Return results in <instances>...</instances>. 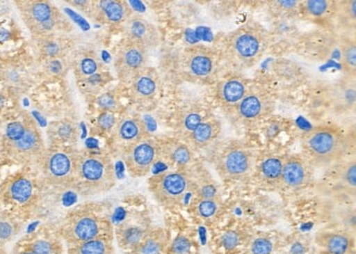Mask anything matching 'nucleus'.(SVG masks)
Masks as SVG:
<instances>
[{"label":"nucleus","instance_id":"nucleus-1","mask_svg":"<svg viewBox=\"0 0 356 254\" xmlns=\"http://www.w3.org/2000/svg\"><path fill=\"white\" fill-rule=\"evenodd\" d=\"M116 183L113 161L104 152H77L72 188L83 196L108 192Z\"/></svg>","mask_w":356,"mask_h":254},{"label":"nucleus","instance_id":"nucleus-2","mask_svg":"<svg viewBox=\"0 0 356 254\" xmlns=\"http://www.w3.org/2000/svg\"><path fill=\"white\" fill-rule=\"evenodd\" d=\"M1 143L5 154L18 164H36L47 149L39 125L26 113L7 124Z\"/></svg>","mask_w":356,"mask_h":254},{"label":"nucleus","instance_id":"nucleus-3","mask_svg":"<svg viewBox=\"0 0 356 254\" xmlns=\"http://www.w3.org/2000/svg\"><path fill=\"white\" fill-rule=\"evenodd\" d=\"M268 45L270 34L266 29L257 22H250L228 34L224 54L232 66L245 70L260 62Z\"/></svg>","mask_w":356,"mask_h":254},{"label":"nucleus","instance_id":"nucleus-4","mask_svg":"<svg viewBox=\"0 0 356 254\" xmlns=\"http://www.w3.org/2000/svg\"><path fill=\"white\" fill-rule=\"evenodd\" d=\"M302 152L312 167L338 164L348 150L346 134L336 125H318L305 134Z\"/></svg>","mask_w":356,"mask_h":254},{"label":"nucleus","instance_id":"nucleus-5","mask_svg":"<svg viewBox=\"0 0 356 254\" xmlns=\"http://www.w3.org/2000/svg\"><path fill=\"white\" fill-rule=\"evenodd\" d=\"M17 8L32 40L57 33H70L72 26L56 6L47 0H19Z\"/></svg>","mask_w":356,"mask_h":254},{"label":"nucleus","instance_id":"nucleus-6","mask_svg":"<svg viewBox=\"0 0 356 254\" xmlns=\"http://www.w3.org/2000/svg\"><path fill=\"white\" fill-rule=\"evenodd\" d=\"M60 236L70 246L102 237H113L114 229L108 217L92 209H79L65 219Z\"/></svg>","mask_w":356,"mask_h":254},{"label":"nucleus","instance_id":"nucleus-7","mask_svg":"<svg viewBox=\"0 0 356 254\" xmlns=\"http://www.w3.org/2000/svg\"><path fill=\"white\" fill-rule=\"evenodd\" d=\"M220 67L218 51L203 44H195L184 49L179 57V72L186 81L212 84Z\"/></svg>","mask_w":356,"mask_h":254},{"label":"nucleus","instance_id":"nucleus-8","mask_svg":"<svg viewBox=\"0 0 356 254\" xmlns=\"http://www.w3.org/2000/svg\"><path fill=\"white\" fill-rule=\"evenodd\" d=\"M76 154L68 147L47 148L36 164L45 182L54 188H72L75 173Z\"/></svg>","mask_w":356,"mask_h":254},{"label":"nucleus","instance_id":"nucleus-9","mask_svg":"<svg viewBox=\"0 0 356 254\" xmlns=\"http://www.w3.org/2000/svg\"><path fill=\"white\" fill-rule=\"evenodd\" d=\"M148 189L161 205L177 208L192 190L191 175L188 171L178 170L158 173L148 180Z\"/></svg>","mask_w":356,"mask_h":254},{"label":"nucleus","instance_id":"nucleus-10","mask_svg":"<svg viewBox=\"0 0 356 254\" xmlns=\"http://www.w3.org/2000/svg\"><path fill=\"white\" fill-rule=\"evenodd\" d=\"M70 68L74 72L78 85L83 93H93L106 85L110 74L95 49H83L75 51L70 59Z\"/></svg>","mask_w":356,"mask_h":254},{"label":"nucleus","instance_id":"nucleus-11","mask_svg":"<svg viewBox=\"0 0 356 254\" xmlns=\"http://www.w3.org/2000/svg\"><path fill=\"white\" fill-rule=\"evenodd\" d=\"M215 167L224 180H243L254 167V154L243 141H232L217 154Z\"/></svg>","mask_w":356,"mask_h":254},{"label":"nucleus","instance_id":"nucleus-12","mask_svg":"<svg viewBox=\"0 0 356 254\" xmlns=\"http://www.w3.org/2000/svg\"><path fill=\"white\" fill-rule=\"evenodd\" d=\"M275 109V98L262 86H250L241 102L230 112L234 121L252 124L270 116Z\"/></svg>","mask_w":356,"mask_h":254},{"label":"nucleus","instance_id":"nucleus-13","mask_svg":"<svg viewBox=\"0 0 356 254\" xmlns=\"http://www.w3.org/2000/svg\"><path fill=\"white\" fill-rule=\"evenodd\" d=\"M127 173L133 177H143L149 175L150 170L159 158L158 138L147 136L127 147L122 152Z\"/></svg>","mask_w":356,"mask_h":254},{"label":"nucleus","instance_id":"nucleus-14","mask_svg":"<svg viewBox=\"0 0 356 254\" xmlns=\"http://www.w3.org/2000/svg\"><path fill=\"white\" fill-rule=\"evenodd\" d=\"M148 51L140 44L124 39L116 49L114 68L120 80L129 82L147 67Z\"/></svg>","mask_w":356,"mask_h":254},{"label":"nucleus","instance_id":"nucleus-15","mask_svg":"<svg viewBox=\"0 0 356 254\" xmlns=\"http://www.w3.org/2000/svg\"><path fill=\"white\" fill-rule=\"evenodd\" d=\"M35 184L31 175L17 173L9 175L0 185V202L13 207H24L31 203Z\"/></svg>","mask_w":356,"mask_h":254},{"label":"nucleus","instance_id":"nucleus-16","mask_svg":"<svg viewBox=\"0 0 356 254\" xmlns=\"http://www.w3.org/2000/svg\"><path fill=\"white\" fill-rule=\"evenodd\" d=\"M86 15L98 24L118 26H123L133 11L129 3L123 0H93L89 1Z\"/></svg>","mask_w":356,"mask_h":254},{"label":"nucleus","instance_id":"nucleus-17","mask_svg":"<svg viewBox=\"0 0 356 254\" xmlns=\"http://www.w3.org/2000/svg\"><path fill=\"white\" fill-rule=\"evenodd\" d=\"M249 85L247 78L241 74H229L217 81L215 88L216 102L226 113L229 114L234 108L241 102L245 95Z\"/></svg>","mask_w":356,"mask_h":254},{"label":"nucleus","instance_id":"nucleus-18","mask_svg":"<svg viewBox=\"0 0 356 254\" xmlns=\"http://www.w3.org/2000/svg\"><path fill=\"white\" fill-rule=\"evenodd\" d=\"M312 166L304 156L291 154L283 158L281 186L289 190H300L309 184Z\"/></svg>","mask_w":356,"mask_h":254},{"label":"nucleus","instance_id":"nucleus-19","mask_svg":"<svg viewBox=\"0 0 356 254\" xmlns=\"http://www.w3.org/2000/svg\"><path fill=\"white\" fill-rule=\"evenodd\" d=\"M159 158L178 171H188L193 164V150L176 137L158 138Z\"/></svg>","mask_w":356,"mask_h":254},{"label":"nucleus","instance_id":"nucleus-20","mask_svg":"<svg viewBox=\"0 0 356 254\" xmlns=\"http://www.w3.org/2000/svg\"><path fill=\"white\" fill-rule=\"evenodd\" d=\"M124 39L140 44L148 51L155 49L161 43V32L155 24L145 19L140 15H132L129 20L123 24Z\"/></svg>","mask_w":356,"mask_h":254},{"label":"nucleus","instance_id":"nucleus-21","mask_svg":"<svg viewBox=\"0 0 356 254\" xmlns=\"http://www.w3.org/2000/svg\"><path fill=\"white\" fill-rule=\"evenodd\" d=\"M111 135L115 146L123 152L127 147L149 136L150 134L147 125L140 116L127 114L118 120Z\"/></svg>","mask_w":356,"mask_h":254},{"label":"nucleus","instance_id":"nucleus-22","mask_svg":"<svg viewBox=\"0 0 356 254\" xmlns=\"http://www.w3.org/2000/svg\"><path fill=\"white\" fill-rule=\"evenodd\" d=\"M129 84V93L135 102L148 104L157 98L161 91V81L155 68L145 67L135 74Z\"/></svg>","mask_w":356,"mask_h":254},{"label":"nucleus","instance_id":"nucleus-23","mask_svg":"<svg viewBox=\"0 0 356 254\" xmlns=\"http://www.w3.org/2000/svg\"><path fill=\"white\" fill-rule=\"evenodd\" d=\"M211 118L209 110L201 103H193L186 108L181 109L175 116L173 132L175 137L180 141H186L196 127Z\"/></svg>","mask_w":356,"mask_h":254},{"label":"nucleus","instance_id":"nucleus-24","mask_svg":"<svg viewBox=\"0 0 356 254\" xmlns=\"http://www.w3.org/2000/svg\"><path fill=\"white\" fill-rule=\"evenodd\" d=\"M149 223L143 217H129L115 229V237L121 249L132 252L150 230Z\"/></svg>","mask_w":356,"mask_h":254},{"label":"nucleus","instance_id":"nucleus-25","mask_svg":"<svg viewBox=\"0 0 356 254\" xmlns=\"http://www.w3.org/2000/svg\"><path fill=\"white\" fill-rule=\"evenodd\" d=\"M36 51L41 61L66 58L75 47V40L68 33H57L34 39Z\"/></svg>","mask_w":356,"mask_h":254},{"label":"nucleus","instance_id":"nucleus-26","mask_svg":"<svg viewBox=\"0 0 356 254\" xmlns=\"http://www.w3.org/2000/svg\"><path fill=\"white\" fill-rule=\"evenodd\" d=\"M222 133V123L218 118H209L202 122L195 131L186 138V143L191 149L202 150L207 148L218 138Z\"/></svg>","mask_w":356,"mask_h":254},{"label":"nucleus","instance_id":"nucleus-27","mask_svg":"<svg viewBox=\"0 0 356 254\" xmlns=\"http://www.w3.org/2000/svg\"><path fill=\"white\" fill-rule=\"evenodd\" d=\"M321 249L330 254H348L353 246V236L348 231H325L316 237Z\"/></svg>","mask_w":356,"mask_h":254},{"label":"nucleus","instance_id":"nucleus-28","mask_svg":"<svg viewBox=\"0 0 356 254\" xmlns=\"http://www.w3.org/2000/svg\"><path fill=\"white\" fill-rule=\"evenodd\" d=\"M305 17L318 24H325L337 16V3L329 0H307L300 6Z\"/></svg>","mask_w":356,"mask_h":254},{"label":"nucleus","instance_id":"nucleus-29","mask_svg":"<svg viewBox=\"0 0 356 254\" xmlns=\"http://www.w3.org/2000/svg\"><path fill=\"white\" fill-rule=\"evenodd\" d=\"M169 235L163 228H150L142 242L131 254H167Z\"/></svg>","mask_w":356,"mask_h":254},{"label":"nucleus","instance_id":"nucleus-30","mask_svg":"<svg viewBox=\"0 0 356 254\" xmlns=\"http://www.w3.org/2000/svg\"><path fill=\"white\" fill-rule=\"evenodd\" d=\"M355 80L351 77H344L334 86L332 91L333 104L337 110L348 112L355 106Z\"/></svg>","mask_w":356,"mask_h":254},{"label":"nucleus","instance_id":"nucleus-31","mask_svg":"<svg viewBox=\"0 0 356 254\" xmlns=\"http://www.w3.org/2000/svg\"><path fill=\"white\" fill-rule=\"evenodd\" d=\"M282 168H283L282 157H268L262 160L257 173L260 184L270 189L281 186Z\"/></svg>","mask_w":356,"mask_h":254},{"label":"nucleus","instance_id":"nucleus-32","mask_svg":"<svg viewBox=\"0 0 356 254\" xmlns=\"http://www.w3.org/2000/svg\"><path fill=\"white\" fill-rule=\"evenodd\" d=\"M331 180L339 190L348 194H354L356 188V162L355 160L340 162L331 173Z\"/></svg>","mask_w":356,"mask_h":254},{"label":"nucleus","instance_id":"nucleus-33","mask_svg":"<svg viewBox=\"0 0 356 254\" xmlns=\"http://www.w3.org/2000/svg\"><path fill=\"white\" fill-rule=\"evenodd\" d=\"M224 204L222 198H194L190 205V211L196 219L203 223H211L220 217Z\"/></svg>","mask_w":356,"mask_h":254},{"label":"nucleus","instance_id":"nucleus-34","mask_svg":"<svg viewBox=\"0 0 356 254\" xmlns=\"http://www.w3.org/2000/svg\"><path fill=\"white\" fill-rule=\"evenodd\" d=\"M49 137L52 141V146H64L77 141L79 136L77 125L74 122L64 118L60 121L53 122L49 126Z\"/></svg>","mask_w":356,"mask_h":254},{"label":"nucleus","instance_id":"nucleus-35","mask_svg":"<svg viewBox=\"0 0 356 254\" xmlns=\"http://www.w3.org/2000/svg\"><path fill=\"white\" fill-rule=\"evenodd\" d=\"M190 173V171H188ZM195 180L192 181V190L194 191V198H222L220 193V186L217 184L214 177L209 175L204 168H200L196 171Z\"/></svg>","mask_w":356,"mask_h":254},{"label":"nucleus","instance_id":"nucleus-36","mask_svg":"<svg viewBox=\"0 0 356 254\" xmlns=\"http://www.w3.org/2000/svg\"><path fill=\"white\" fill-rule=\"evenodd\" d=\"M68 254H114L113 237H102L70 246Z\"/></svg>","mask_w":356,"mask_h":254},{"label":"nucleus","instance_id":"nucleus-37","mask_svg":"<svg viewBox=\"0 0 356 254\" xmlns=\"http://www.w3.org/2000/svg\"><path fill=\"white\" fill-rule=\"evenodd\" d=\"M341 67L344 77L355 78L356 44L352 39H343L340 43Z\"/></svg>","mask_w":356,"mask_h":254},{"label":"nucleus","instance_id":"nucleus-38","mask_svg":"<svg viewBox=\"0 0 356 254\" xmlns=\"http://www.w3.org/2000/svg\"><path fill=\"white\" fill-rule=\"evenodd\" d=\"M20 231V223L11 214L0 211V246L8 244Z\"/></svg>","mask_w":356,"mask_h":254},{"label":"nucleus","instance_id":"nucleus-39","mask_svg":"<svg viewBox=\"0 0 356 254\" xmlns=\"http://www.w3.org/2000/svg\"><path fill=\"white\" fill-rule=\"evenodd\" d=\"M115 114L114 112H108V111H100V113L93 122L92 133L100 135V136H106V135L113 133L114 127L118 123Z\"/></svg>","mask_w":356,"mask_h":254},{"label":"nucleus","instance_id":"nucleus-40","mask_svg":"<svg viewBox=\"0 0 356 254\" xmlns=\"http://www.w3.org/2000/svg\"><path fill=\"white\" fill-rule=\"evenodd\" d=\"M42 68L47 77L57 79L64 77L66 70L70 68V62H66V58L47 59L42 61Z\"/></svg>","mask_w":356,"mask_h":254},{"label":"nucleus","instance_id":"nucleus-41","mask_svg":"<svg viewBox=\"0 0 356 254\" xmlns=\"http://www.w3.org/2000/svg\"><path fill=\"white\" fill-rule=\"evenodd\" d=\"M95 102L100 111H108L116 113L120 106V95L115 90L104 91L97 95Z\"/></svg>","mask_w":356,"mask_h":254},{"label":"nucleus","instance_id":"nucleus-42","mask_svg":"<svg viewBox=\"0 0 356 254\" xmlns=\"http://www.w3.org/2000/svg\"><path fill=\"white\" fill-rule=\"evenodd\" d=\"M337 19L342 24H351L356 19V0H346L337 3Z\"/></svg>","mask_w":356,"mask_h":254},{"label":"nucleus","instance_id":"nucleus-43","mask_svg":"<svg viewBox=\"0 0 356 254\" xmlns=\"http://www.w3.org/2000/svg\"><path fill=\"white\" fill-rule=\"evenodd\" d=\"M26 248L31 250L34 254H62L60 244L47 239L34 240Z\"/></svg>","mask_w":356,"mask_h":254},{"label":"nucleus","instance_id":"nucleus-44","mask_svg":"<svg viewBox=\"0 0 356 254\" xmlns=\"http://www.w3.org/2000/svg\"><path fill=\"white\" fill-rule=\"evenodd\" d=\"M273 242L268 237H256L248 244L249 254H272Z\"/></svg>","mask_w":356,"mask_h":254},{"label":"nucleus","instance_id":"nucleus-45","mask_svg":"<svg viewBox=\"0 0 356 254\" xmlns=\"http://www.w3.org/2000/svg\"><path fill=\"white\" fill-rule=\"evenodd\" d=\"M1 78L6 84H8L9 86L13 87H20L24 85V76L22 72L19 70L17 67L15 66H7L1 70Z\"/></svg>","mask_w":356,"mask_h":254},{"label":"nucleus","instance_id":"nucleus-46","mask_svg":"<svg viewBox=\"0 0 356 254\" xmlns=\"http://www.w3.org/2000/svg\"><path fill=\"white\" fill-rule=\"evenodd\" d=\"M5 106V97L3 95H0V110Z\"/></svg>","mask_w":356,"mask_h":254},{"label":"nucleus","instance_id":"nucleus-47","mask_svg":"<svg viewBox=\"0 0 356 254\" xmlns=\"http://www.w3.org/2000/svg\"><path fill=\"white\" fill-rule=\"evenodd\" d=\"M20 254H34L33 252L31 251V250H29L28 248H26V250H24V252H21Z\"/></svg>","mask_w":356,"mask_h":254},{"label":"nucleus","instance_id":"nucleus-48","mask_svg":"<svg viewBox=\"0 0 356 254\" xmlns=\"http://www.w3.org/2000/svg\"><path fill=\"white\" fill-rule=\"evenodd\" d=\"M0 254H7V252L3 249V246H0Z\"/></svg>","mask_w":356,"mask_h":254}]
</instances>
